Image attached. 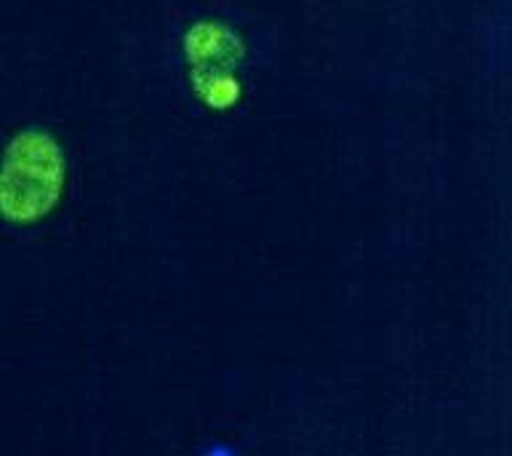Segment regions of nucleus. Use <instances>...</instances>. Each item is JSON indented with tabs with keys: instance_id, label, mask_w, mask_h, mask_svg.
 <instances>
[{
	"instance_id": "f257e3e1",
	"label": "nucleus",
	"mask_w": 512,
	"mask_h": 456,
	"mask_svg": "<svg viewBox=\"0 0 512 456\" xmlns=\"http://www.w3.org/2000/svg\"><path fill=\"white\" fill-rule=\"evenodd\" d=\"M67 163L54 136L27 128L8 142L0 160V216L11 224H35L56 208Z\"/></svg>"
},
{
	"instance_id": "f03ea898",
	"label": "nucleus",
	"mask_w": 512,
	"mask_h": 456,
	"mask_svg": "<svg viewBox=\"0 0 512 456\" xmlns=\"http://www.w3.org/2000/svg\"><path fill=\"white\" fill-rule=\"evenodd\" d=\"M184 56L192 75H235L246 46L227 24L198 22L184 35Z\"/></svg>"
},
{
	"instance_id": "7ed1b4c3",
	"label": "nucleus",
	"mask_w": 512,
	"mask_h": 456,
	"mask_svg": "<svg viewBox=\"0 0 512 456\" xmlns=\"http://www.w3.org/2000/svg\"><path fill=\"white\" fill-rule=\"evenodd\" d=\"M192 88L208 107L224 110L240 99V83L235 75H190Z\"/></svg>"
}]
</instances>
